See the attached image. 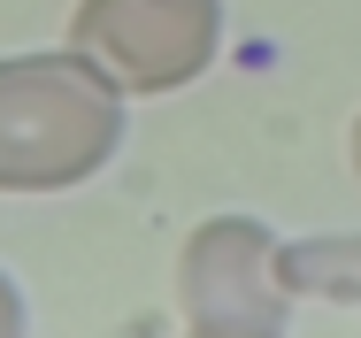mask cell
<instances>
[{
  "mask_svg": "<svg viewBox=\"0 0 361 338\" xmlns=\"http://www.w3.org/2000/svg\"><path fill=\"white\" fill-rule=\"evenodd\" d=\"M123 85L77 47L0 54V193H70L123 146Z\"/></svg>",
  "mask_w": 361,
  "mask_h": 338,
  "instance_id": "obj_1",
  "label": "cell"
},
{
  "mask_svg": "<svg viewBox=\"0 0 361 338\" xmlns=\"http://www.w3.org/2000/svg\"><path fill=\"white\" fill-rule=\"evenodd\" d=\"M354 177H361V116H354Z\"/></svg>",
  "mask_w": 361,
  "mask_h": 338,
  "instance_id": "obj_6",
  "label": "cell"
},
{
  "mask_svg": "<svg viewBox=\"0 0 361 338\" xmlns=\"http://www.w3.org/2000/svg\"><path fill=\"white\" fill-rule=\"evenodd\" d=\"M23 323H31V308H23V292H16V277L0 270V338H16Z\"/></svg>",
  "mask_w": 361,
  "mask_h": 338,
  "instance_id": "obj_5",
  "label": "cell"
},
{
  "mask_svg": "<svg viewBox=\"0 0 361 338\" xmlns=\"http://www.w3.org/2000/svg\"><path fill=\"white\" fill-rule=\"evenodd\" d=\"M70 47L123 92H177L223 47V0H77Z\"/></svg>",
  "mask_w": 361,
  "mask_h": 338,
  "instance_id": "obj_2",
  "label": "cell"
},
{
  "mask_svg": "<svg viewBox=\"0 0 361 338\" xmlns=\"http://www.w3.org/2000/svg\"><path fill=\"white\" fill-rule=\"evenodd\" d=\"M285 292L292 300H331V308H361V239H300L285 246Z\"/></svg>",
  "mask_w": 361,
  "mask_h": 338,
  "instance_id": "obj_4",
  "label": "cell"
},
{
  "mask_svg": "<svg viewBox=\"0 0 361 338\" xmlns=\"http://www.w3.org/2000/svg\"><path fill=\"white\" fill-rule=\"evenodd\" d=\"M177 308L192 331H285V239L262 215H208L177 254Z\"/></svg>",
  "mask_w": 361,
  "mask_h": 338,
  "instance_id": "obj_3",
  "label": "cell"
}]
</instances>
